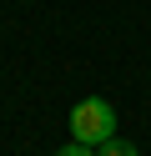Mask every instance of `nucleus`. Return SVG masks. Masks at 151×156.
Listing matches in <instances>:
<instances>
[{"label": "nucleus", "instance_id": "nucleus-3", "mask_svg": "<svg viewBox=\"0 0 151 156\" xmlns=\"http://www.w3.org/2000/svg\"><path fill=\"white\" fill-rule=\"evenodd\" d=\"M56 156H96V146H81V141H70V146H60Z\"/></svg>", "mask_w": 151, "mask_h": 156}, {"label": "nucleus", "instance_id": "nucleus-2", "mask_svg": "<svg viewBox=\"0 0 151 156\" xmlns=\"http://www.w3.org/2000/svg\"><path fill=\"white\" fill-rule=\"evenodd\" d=\"M96 156H136V146H131V141H121V136H111V141L101 146Z\"/></svg>", "mask_w": 151, "mask_h": 156}, {"label": "nucleus", "instance_id": "nucleus-1", "mask_svg": "<svg viewBox=\"0 0 151 156\" xmlns=\"http://www.w3.org/2000/svg\"><path fill=\"white\" fill-rule=\"evenodd\" d=\"M70 136H76L81 146H106L111 136H116V111H111V101H101V96H86V101L70 106Z\"/></svg>", "mask_w": 151, "mask_h": 156}]
</instances>
